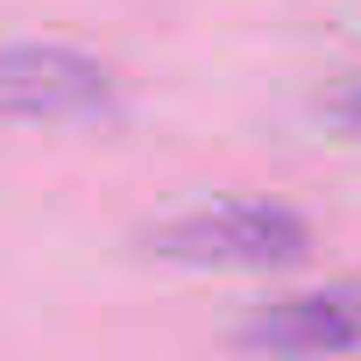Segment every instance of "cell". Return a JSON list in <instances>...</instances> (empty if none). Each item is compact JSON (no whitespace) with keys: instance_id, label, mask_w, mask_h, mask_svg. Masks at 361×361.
<instances>
[{"instance_id":"6da1fadb","label":"cell","mask_w":361,"mask_h":361,"mask_svg":"<svg viewBox=\"0 0 361 361\" xmlns=\"http://www.w3.org/2000/svg\"><path fill=\"white\" fill-rule=\"evenodd\" d=\"M156 262H185V269H290L312 255V227L290 206H199L185 220H163L149 234Z\"/></svg>"},{"instance_id":"7a4b0ae2","label":"cell","mask_w":361,"mask_h":361,"mask_svg":"<svg viewBox=\"0 0 361 361\" xmlns=\"http://www.w3.org/2000/svg\"><path fill=\"white\" fill-rule=\"evenodd\" d=\"M114 71L64 43H0V121H106Z\"/></svg>"},{"instance_id":"3957f363","label":"cell","mask_w":361,"mask_h":361,"mask_svg":"<svg viewBox=\"0 0 361 361\" xmlns=\"http://www.w3.org/2000/svg\"><path fill=\"white\" fill-rule=\"evenodd\" d=\"M241 347H255L269 361H326V354L361 347V283H326V290L262 305L241 326Z\"/></svg>"},{"instance_id":"277c9868","label":"cell","mask_w":361,"mask_h":361,"mask_svg":"<svg viewBox=\"0 0 361 361\" xmlns=\"http://www.w3.org/2000/svg\"><path fill=\"white\" fill-rule=\"evenodd\" d=\"M319 114H326L333 128H347V135L361 142V78H347L340 92H326V99H319Z\"/></svg>"}]
</instances>
